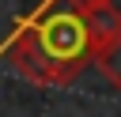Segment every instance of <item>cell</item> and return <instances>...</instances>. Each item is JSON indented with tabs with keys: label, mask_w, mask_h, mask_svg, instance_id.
Returning a JSON list of instances; mask_svg holds the SVG:
<instances>
[{
	"label": "cell",
	"mask_w": 121,
	"mask_h": 117,
	"mask_svg": "<svg viewBox=\"0 0 121 117\" xmlns=\"http://www.w3.org/2000/svg\"><path fill=\"white\" fill-rule=\"evenodd\" d=\"M98 57L91 15L79 0H45L11 38L8 60L38 87L76 83Z\"/></svg>",
	"instance_id": "6da1fadb"
},
{
	"label": "cell",
	"mask_w": 121,
	"mask_h": 117,
	"mask_svg": "<svg viewBox=\"0 0 121 117\" xmlns=\"http://www.w3.org/2000/svg\"><path fill=\"white\" fill-rule=\"evenodd\" d=\"M95 68L106 75V83L121 94V34H113L106 45H98V57H95Z\"/></svg>",
	"instance_id": "7a4b0ae2"
},
{
	"label": "cell",
	"mask_w": 121,
	"mask_h": 117,
	"mask_svg": "<svg viewBox=\"0 0 121 117\" xmlns=\"http://www.w3.org/2000/svg\"><path fill=\"white\" fill-rule=\"evenodd\" d=\"M87 15H91V26H95L98 45H106L113 34H121V11L113 4H95V8H87Z\"/></svg>",
	"instance_id": "3957f363"
},
{
	"label": "cell",
	"mask_w": 121,
	"mask_h": 117,
	"mask_svg": "<svg viewBox=\"0 0 121 117\" xmlns=\"http://www.w3.org/2000/svg\"><path fill=\"white\" fill-rule=\"evenodd\" d=\"M83 8H95V4H113V0H79Z\"/></svg>",
	"instance_id": "277c9868"
}]
</instances>
